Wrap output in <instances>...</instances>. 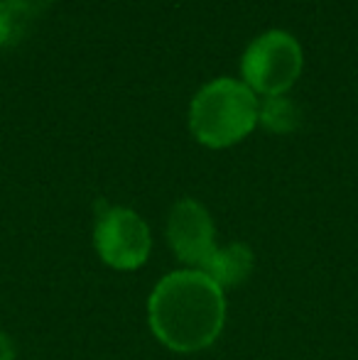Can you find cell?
I'll use <instances>...</instances> for the list:
<instances>
[{
	"mask_svg": "<svg viewBox=\"0 0 358 360\" xmlns=\"http://www.w3.org/2000/svg\"><path fill=\"white\" fill-rule=\"evenodd\" d=\"M155 338L174 353L214 346L226 323V294L201 270H174L158 282L148 302Z\"/></svg>",
	"mask_w": 358,
	"mask_h": 360,
	"instance_id": "cell-1",
	"label": "cell"
},
{
	"mask_svg": "<svg viewBox=\"0 0 358 360\" xmlns=\"http://www.w3.org/2000/svg\"><path fill=\"white\" fill-rule=\"evenodd\" d=\"M260 98L241 79L221 76L196 91L189 103V130L199 145L226 150L258 125Z\"/></svg>",
	"mask_w": 358,
	"mask_h": 360,
	"instance_id": "cell-2",
	"label": "cell"
},
{
	"mask_svg": "<svg viewBox=\"0 0 358 360\" xmlns=\"http://www.w3.org/2000/svg\"><path fill=\"white\" fill-rule=\"evenodd\" d=\"M305 67L302 44L287 30H268L245 47L241 59L243 84L258 98L287 96Z\"/></svg>",
	"mask_w": 358,
	"mask_h": 360,
	"instance_id": "cell-3",
	"label": "cell"
},
{
	"mask_svg": "<svg viewBox=\"0 0 358 360\" xmlns=\"http://www.w3.org/2000/svg\"><path fill=\"white\" fill-rule=\"evenodd\" d=\"M94 248L101 262L120 272L138 270L153 250V233L145 218L125 206H103L94 223Z\"/></svg>",
	"mask_w": 358,
	"mask_h": 360,
	"instance_id": "cell-4",
	"label": "cell"
},
{
	"mask_svg": "<svg viewBox=\"0 0 358 360\" xmlns=\"http://www.w3.org/2000/svg\"><path fill=\"white\" fill-rule=\"evenodd\" d=\"M167 243L179 262L191 270H201L216 250L214 218L196 199H181L172 206L167 218Z\"/></svg>",
	"mask_w": 358,
	"mask_h": 360,
	"instance_id": "cell-5",
	"label": "cell"
},
{
	"mask_svg": "<svg viewBox=\"0 0 358 360\" xmlns=\"http://www.w3.org/2000/svg\"><path fill=\"white\" fill-rule=\"evenodd\" d=\"M255 255L245 243H231V245L216 248L209 260L201 265V272L216 282L221 289L238 287L253 275Z\"/></svg>",
	"mask_w": 358,
	"mask_h": 360,
	"instance_id": "cell-6",
	"label": "cell"
},
{
	"mask_svg": "<svg viewBox=\"0 0 358 360\" xmlns=\"http://www.w3.org/2000/svg\"><path fill=\"white\" fill-rule=\"evenodd\" d=\"M258 123L263 125L268 133L287 135L295 133L302 123L300 105L287 96H270V98H260L258 110Z\"/></svg>",
	"mask_w": 358,
	"mask_h": 360,
	"instance_id": "cell-7",
	"label": "cell"
},
{
	"mask_svg": "<svg viewBox=\"0 0 358 360\" xmlns=\"http://www.w3.org/2000/svg\"><path fill=\"white\" fill-rule=\"evenodd\" d=\"M30 18L20 15L18 10H13L8 3L0 0V47H8V44H15L27 30Z\"/></svg>",
	"mask_w": 358,
	"mask_h": 360,
	"instance_id": "cell-8",
	"label": "cell"
},
{
	"mask_svg": "<svg viewBox=\"0 0 358 360\" xmlns=\"http://www.w3.org/2000/svg\"><path fill=\"white\" fill-rule=\"evenodd\" d=\"M3 3H8L10 8L18 10L20 15H25V18L32 20L34 15H42L44 10L54 3V0H3Z\"/></svg>",
	"mask_w": 358,
	"mask_h": 360,
	"instance_id": "cell-9",
	"label": "cell"
},
{
	"mask_svg": "<svg viewBox=\"0 0 358 360\" xmlns=\"http://www.w3.org/2000/svg\"><path fill=\"white\" fill-rule=\"evenodd\" d=\"M15 356H18V351H15L13 338L5 331H0V360H15Z\"/></svg>",
	"mask_w": 358,
	"mask_h": 360,
	"instance_id": "cell-10",
	"label": "cell"
}]
</instances>
